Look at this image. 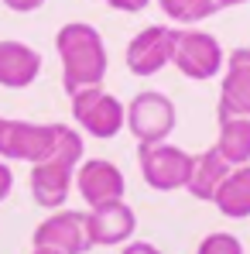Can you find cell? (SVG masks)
Returning <instances> with one entry per match:
<instances>
[{"mask_svg":"<svg viewBox=\"0 0 250 254\" xmlns=\"http://www.w3.org/2000/svg\"><path fill=\"white\" fill-rule=\"evenodd\" d=\"M0 158L38 165L48 158L83 162V134L69 124H35L0 117Z\"/></svg>","mask_w":250,"mask_h":254,"instance_id":"cell-1","label":"cell"},{"mask_svg":"<svg viewBox=\"0 0 250 254\" xmlns=\"http://www.w3.org/2000/svg\"><path fill=\"white\" fill-rule=\"evenodd\" d=\"M55 48H58V59H62V86H65L69 96L79 93V89L103 86L110 59H106L103 35L93 24H86V21L62 24L58 35H55Z\"/></svg>","mask_w":250,"mask_h":254,"instance_id":"cell-2","label":"cell"},{"mask_svg":"<svg viewBox=\"0 0 250 254\" xmlns=\"http://www.w3.org/2000/svg\"><path fill=\"white\" fill-rule=\"evenodd\" d=\"M171 65L185 76V79H196V83H209L223 72L226 65V52L216 35H209L202 28H178V38H175V59Z\"/></svg>","mask_w":250,"mask_h":254,"instance_id":"cell-3","label":"cell"},{"mask_svg":"<svg viewBox=\"0 0 250 254\" xmlns=\"http://www.w3.org/2000/svg\"><path fill=\"white\" fill-rule=\"evenodd\" d=\"M72 121L83 127V134L96 141H110L127 127V107L103 86H93L72 93Z\"/></svg>","mask_w":250,"mask_h":254,"instance_id":"cell-4","label":"cell"},{"mask_svg":"<svg viewBox=\"0 0 250 254\" xmlns=\"http://www.w3.org/2000/svg\"><path fill=\"white\" fill-rule=\"evenodd\" d=\"M178 124V110L171 96L158 89H144L127 103V130L134 134L137 144H161Z\"/></svg>","mask_w":250,"mask_h":254,"instance_id":"cell-5","label":"cell"},{"mask_svg":"<svg viewBox=\"0 0 250 254\" xmlns=\"http://www.w3.org/2000/svg\"><path fill=\"white\" fill-rule=\"evenodd\" d=\"M141 158V175L144 182L154 189V192H175V189H185L189 182V172H192V155L171 141L161 144H141L137 151Z\"/></svg>","mask_w":250,"mask_h":254,"instance_id":"cell-6","label":"cell"},{"mask_svg":"<svg viewBox=\"0 0 250 254\" xmlns=\"http://www.w3.org/2000/svg\"><path fill=\"white\" fill-rule=\"evenodd\" d=\"M175 38H178V28H171V24H148L144 31H137L127 42V52H124L127 69L134 76H158L175 59Z\"/></svg>","mask_w":250,"mask_h":254,"instance_id":"cell-7","label":"cell"},{"mask_svg":"<svg viewBox=\"0 0 250 254\" xmlns=\"http://www.w3.org/2000/svg\"><path fill=\"white\" fill-rule=\"evenodd\" d=\"M35 248H48L58 254H86L93 248L89 241V227H86V213L79 210H55L45 216L31 234Z\"/></svg>","mask_w":250,"mask_h":254,"instance_id":"cell-8","label":"cell"},{"mask_svg":"<svg viewBox=\"0 0 250 254\" xmlns=\"http://www.w3.org/2000/svg\"><path fill=\"white\" fill-rule=\"evenodd\" d=\"M76 192L83 196L86 206H100V203H110V199H124L127 179L106 158H83L76 165Z\"/></svg>","mask_w":250,"mask_h":254,"instance_id":"cell-9","label":"cell"},{"mask_svg":"<svg viewBox=\"0 0 250 254\" xmlns=\"http://www.w3.org/2000/svg\"><path fill=\"white\" fill-rule=\"evenodd\" d=\"M76 165L72 158H48L31 165V196L45 210H62L69 192L76 189Z\"/></svg>","mask_w":250,"mask_h":254,"instance_id":"cell-10","label":"cell"},{"mask_svg":"<svg viewBox=\"0 0 250 254\" xmlns=\"http://www.w3.org/2000/svg\"><path fill=\"white\" fill-rule=\"evenodd\" d=\"M216 117H250V48H233L226 55Z\"/></svg>","mask_w":250,"mask_h":254,"instance_id":"cell-11","label":"cell"},{"mask_svg":"<svg viewBox=\"0 0 250 254\" xmlns=\"http://www.w3.org/2000/svg\"><path fill=\"white\" fill-rule=\"evenodd\" d=\"M86 227H89V241L93 248H117L127 244L137 230V216L124 199H110L100 206H89L86 213Z\"/></svg>","mask_w":250,"mask_h":254,"instance_id":"cell-12","label":"cell"},{"mask_svg":"<svg viewBox=\"0 0 250 254\" xmlns=\"http://www.w3.org/2000/svg\"><path fill=\"white\" fill-rule=\"evenodd\" d=\"M42 65L45 59L38 48L14 42V38L0 42V86L3 89H28L42 76Z\"/></svg>","mask_w":250,"mask_h":254,"instance_id":"cell-13","label":"cell"},{"mask_svg":"<svg viewBox=\"0 0 250 254\" xmlns=\"http://www.w3.org/2000/svg\"><path fill=\"white\" fill-rule=\"evenodd\" d=\"M230 162L219 155V148L212 144L206 151H199V155H192V172H189V182H185V192L192 196V199H202V203H212V196H216V189L223 186V179L230 175Z\"/></svg>","mask_w":250,"mask_h":254,"instance_id":"cell-14","label":"cell"},{"mask_svg":"<svg viewBox=\"0 0 250 254\" xmlns=\"http://www.w3.org/2000/svg\"><path fill=\"white\" fill-rule=\"evenodd\" d=\"M216 210L230 220H247L250 216V165H237L223 179V186L212 196Z\"/></svg>","mask_w":250,"mask_h":254,"instance_id":"cell-15","label":"cell"},{"mask_svg":"<svg viewBox=\"0 0 250 254\" xmlns=\"http://www.w3.org/2000/svg\"><path fill=\"white\" fill-rule=\"evenodd\" d=\"M219 155L237 169L250 165V117H219Z\"/></svg>","mask_w":250,"mask_h":254,"instance_id":"cell-16","label":"cell"},{"mask_svg":"<svg viewBox=\"0 0 250 254\" xmlns=\"http://www.w3.org/2000/svg\"><path fill=\"white\" fill-rule=\"evenodd\" d=\"M158 7L178 28H196L216 14V0H158Z\"/></svg>","mask_w":250,"mask_h":254,"instance_id":"cell-17","label":"cell"},{"mask_svg":"<svg viewBox=\"0 0 250 254\" xmlns=\"http://www.w3.org/2000/svg\"><path fill=\"white\" fill-rule=\"evenodd\" d=\"M196 254H244V244H240V237H233L226 230H216V234H206L199 241Z\"/></svg>","mask_w":250,"mask_h":254,"instance_id":"cell-18","label":"cell"},{"mask_svg":"<svg viewBox=\"0 0 250 254\" xmlns=\"http://www.w3.org/2000/svg\"><path fill=\"white\" fill-rule=\"evenodd\" d=\"M14 192V172H10V162L0 158V203Z\"/></svg>","mask_w":250,"mask_h":254,"instance_id":"cell-19","label":"cell"},{"mask_svg":"<svg viewBox=\"0 0 250 254\" xmlns=\"http://www.w3.org/2000/svg\"><path fill=\"white\" fill-rule=\"evenodd\" d=\"M103 3H110L113 10H124V14H137V10H144L151 0H103Z\"/></svg>","mask_w":250,"mask_h":254,"instance_id":"cell-20","label":"cell"},{"mask_svg":"<svg viewBox=\"0 0 250 254\" xmlns=\"http://www.w3.org/2000/svg\"><path fill=\"white\" fill-rule=\"evenodd\" d=\"M3 7L7 10H17V14H31V10L45 7V0H3Z\"/></svg>","mask_w":250,"mask_h":254,"instance_id":"cell-21","label":"cell"},{"mask_svg":"<svg viewBox=\"0 0 250 254\" xmlns=\"http://www.w3.org/2000/svg\"><path fill=\"white\" fill-rule=\"evenodd\" d=\"M120 254H161V251L154 244H148V241H127Z\"/></svg>","mask_w":250,"mask_h":254,"instance_id":"cell-22","label":"cell"},{"mask_svg":"<svg viewBox=\"0 0 250 254\" xmlns=\"http://www.w3.org/2000/svg\"><path fill=\"white\" fill-rule=\"evenodd\" d=\"M240 3H250V0H216V10H223V7H240Z\"/></svg>","mask_w":250,"mask_h":254,"instance_id":"cell-23","label":"cell"},{"mask_svg":"<svg viewBox=\"0 0 250 254\" xmlns=\"http://www.w3.org/2000/svg\"><path fill=\"white\" fill-rule=\"evenodd\" d=\"M31 254H58V251H48V248H31Z\"/></svg>","mask_w":250,"mask_h":254,"instance_id":"cell-24","label":"cell"}]
</instances>
